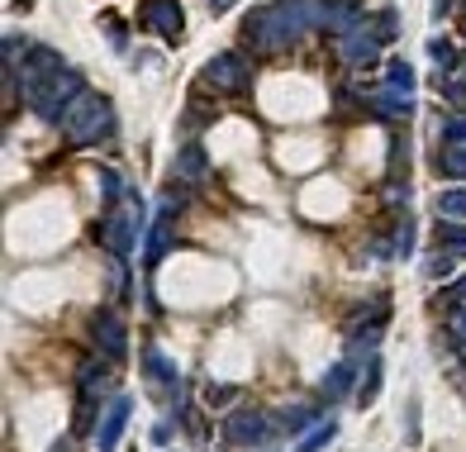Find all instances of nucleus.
Masks as SVG:
<instances>
[{"mask_svg": "<svg viewBox=\"0 0 466 452\" xmlns=\"http://www.w3.org/2000/svg\"><path fill=\"white\" fill-rule=\"evenodd\" d=\"M447 333H453L457 348H466V300H462V305H453V314H447Z\"/></svg>", "mask_w": 466, "mask_h": 452, "instance_id": "30", "label": "nucleus"}, {"mask_svg": "<svg viewBox=\"0 0 466 452\" xmlns=\"http://www.w3.org/2000/svg\"><path fill=\"white\" fill-rule=\"evenodd\" d=\"M462 300H466V276H462V281H453V286H447V291L438 295V305L453 310V305H462Z\"/></svg>", "mask_w": 466, "mask_h": 452, "instance_id": "33", "label": "nucleus"}, {"mask_svg": "<svg viewBox=\"0 0 466 452\" xmlns=\"http://www.w3.org/2000/svg\"><path fill=\"white\" fill-rule=\"evenodd\" d=\"M139 233H143V200L129 186V195L120 205H110L105 220H100V243H105L114 258H129L133 248H139Z\"/></svg>", "mask_w": 466, "mask_h": 452, "instance_id": "4", "label": "nucleus"}, {"mask_svg": "<svg viewBox=\"0 0 466 452\" xmlns=\"http://www.w3.org/2000/svg\"><path fill=\"white\" fill-rule=\"evenodd\" d=\"M353 376H357V366H353V357L333 362L328 372H324V381H319V391H324V400H343V395H357V391H353Z\"/></svg>", "mask_w": 466, "mask_h": 452, "instance_id": "16", "label": "nucleus"}, {"mask_svg": "<svg viewBox=\"0 0 466 452\" xmlns=\"http://www.w3.org/2000/svg\"><path fill=\"white\" fill-rule=\"evenodd\" d=\"M238 400V386H205V405L220 410V405H233Z\"/></svg>", "mask_w": 466, "mask_h": 452, "instance_id": "31", "label": "nucleus"}, {"mask_svg": "<svg viewBox=\"0 0 466 452\" xmlns=\"http://www.w3.org/2000/svg\"><path fill=\"white\" fill-rule=\"evenodd\" d=\"M428 58L438 62V67H457V48H453V39H428Z\"/></svg>", "mask_w": 466, "mask_h": 452, "instance_id": "29", "label": "nucleus"}, {"mask_svg": "<svg viewBox=\"0 0 466 452\" xmlns=\"http://www.w3.org/2000/svg\"><path fill=\"white\" fill-rule=\"evenodd\" d=\"M272 429H276V424H266L262 410H233V414H229V443H238V447L262 443Z\"/></svg>", "mask_w": 466, "mask_h": 452, "instance_id": "12", "label": "nucleus"}, {"mask_svg": "<svg viewBox=\"0 0 466 452\" xmlns=\"http://www.w3.org/2000/svg\"><path fill=\"white\" fill-rule=\"evenodd\" d=\"M386 253H395V258H409V253H414V224H409V220L395 229V239L386 243Z\"/></svg>", "mask_w": 466, "mask_h": 452, "instance_id": "28", "label": "nucleus"}, {"mask_svg": "<svg viewBox=\"0 0 466 452\" xmlns=\"http://www.w3.org/2000/svg\"><path fill=\"white\" fill-rule=\"evenodd\" d=\"M143 376L157 386L162 400H172V405H181V372L176 362L162 353V348H143Z\"/></svg>", "mask_w": 466, "mask_h": 452, "instance_id": "9", "label": "nucleus"}, {"mask_svg": "<svg viewBox=\"0 0 466 452\" xmlns=\"http://www.w3.org/2000/svg\"><path fill=\"white\" fill-rule=\"evenodd\" d=\"M443 95H447V100H462V105H466V91L457 86V81H443Z\"/></svg>", "mask_w": 466, "mask_h": 452, "instance_id": "36", "label": "nucleus"}, {"mask_svg": "<svg viewBox=\"0 0 466 452\" xmlns=\"http://www.w3.org/2000/svg\"><path fill=\"white\" fill-rule=\"evenodd\" d=\"M453 272H457V258L447 253V248H443V253H433V258H428V267H424V276H428V281H447Z\"/></svg>", "mask_w": 466, "mask_h": 452, "instance_id": "26", "label": "nucleus"}, {"mask_svg": "<svg viewBox=\"0 0 466 452\" xmlns=\"http://www.w3.org/2000/svg\"><path fill=\"white\" fill-rule=\"evenodd\" d=\"M200 77L210 81L214 91H247V81H253V62H247L243 53H214L205 67H200Z\"/></svg>", "mask_w": 466, "mask_h": 452, "instance_id": "5", "label": "nucleus"}, {"mask_svg": "<svg viewBox=\"0 0 466 452\" xmlns=\"http://www.w3.org/2000/svg\"><path fill=\"white\" fill-rule=\"evenodd\" d=\"M386 91H395V95H414V67H409L405 58L386 62Z\"/></svg>", "mask_w": 466, "mask_h": 452, "instance_id": "21", "label": "nucleus"}, {"mask_svg": "<svg viewBox=\"0 0 466 452\" xmlns=\"http://www.w3.org/2000/svg\"><path fill=\"white\" fill-rule=\"evenodd\" d=\"M362 24L372 29V39H376L381 48L399 39V14H395V10H376V14H362Z\"/></svg>", "mask_w": 466, "mask_h": 452, "instance_id": "18", "label": "nucleus"}, {"mask_svg": "<svg viewBox=\"0 0 466 452\" xmlns=\"http://www.w3.org/2000/svg\"><path fill=\"white\" fill-rule=\"evenodd\" d=\"M91 339H95V348H100V357H105V362H124L129 357V329H124V320L114 310H95Z\"/></svg>", "mask_w": 466, "mask_h": 452, "instance_id": "6", "label": "nucleus"}, {"mask_svg": "<svg viewBox=\"0 0 466 452\" xmlns=\"http://www.w3.org/2000/svg\"><path fill=\"white\" fill-rule=\"evenodd\" d=\"M143 29H153L162 43H181V33H186L181 0H143Z\"/></svg>", "mask_w": 466, "mask_h": 452, "instance_id": "7", "label": "nucleus"}, {"mask_svg": "<svg viewBox=\"0 0 466 452\" xmlns=\"http://www.w3.org/2000/svg\"><path fill=\"white\" fill-rule=\"evenodd\" d=\"M172 214H176V205H162L157 220L148 224V243H143V267H148V272H153V267L162 262V253H166V239H172Z\"/></svg>", "mask_w": 466, "mask_h": 452, "instance_id": "13", "label": "nucleus"}, {"mask_svg": "<svg viewBox=\"0 0 466 452\" xmlns=\"http://www.w3.org/2000/svg\"><path fill=\"white\" fill-rule=\"evenodd\" d=\"M272 424H276L281 433H305V429L314 424V410H309V405H286Z\"/></svg>", "mask_w": 466, "mask_h": 452, "instance_id": "22", "label": "nucleus"}, {"mask_svg": "<svg viewBox=\"0 0 466 452\" xmlns=\"http://www.w3.org/2000/svg\"><path fill=\"white\" fill-rule=\"evenodd\" d=\"M62 53L58 48H43V43H33L29 53H24V62H20V91L24 86H33V81H43V77H53V72H62Z\"/></svg>", "mask_w": 466, "mask_h": 452, "instance_id": "11", "label": "nucleus"}, {"mask_svg": "<svg viewBox=\"0 0 466 452\" xmlns=\"http://www.w3.org/2000/svg\"><path fill=\"white\" fill-rule=\"evenodd\" d=\"M381 333H386V310H376L362 329H353V348H376Z\"/></svg>", "mask_w": 466, "mask_h": 452, "instance_id": "24", "label": "nucleus"}, {"mask_svg": "<svg viewBox=\"0 0 466 452\" xmlns=\"http://www.w3.org/2000/svg\"><path fill=\"white\" fill-rule=\"evenodd\" d=\"M319 20H324V0H272V5L247 14L238 39L253 53H281V48L305 39L309 29H319Z\"/></svg>", "mask_w": 466, "mask_h": 452, "instance_id": "1", "label": "nucleus"}, {"mask_svg": "<svg viewBox=\"0 0 466 452\" xmlns=\"http://www.w3.org/2000/svg\"><path fill=\"white\" fill-rule=\"evenodd\" d=\"M53 452H72V447H67V443H58V447H53Z\"/></svg>", "mask_w": 466, "mask_h": 452, "instance_id": "38", "label": "nucleus"}, {"mask_svg": "<svg viewBox=\"0 0 466 452\" xmlns=\"http://www.w3.org/2000/svg\"><path fill=\"white\" fill-rule=\"evenodd\" d=\"M338 58H343L347 67H372V62L381 58V43L372 39V29H366V24L357 20V24L338 39Z\"/></svg>", "mask_w": 466, "mask_h": 452, "instance_id": "10", "label": "nucleus"}, {"mask_svg": "<svg viewBox=\"0 0 466 452\" xmlns=\"http://www.w3.org/2000/svg\"><path fill=\"white\" fill-rule=\"evenodd\" d=\"M333 438H338V420H319V424L305 433V438L295 443V452H324Z\"/></svg>", "mask_w": 466, "mask_h": 452, "instance_id": "19", "label": "nucleus"}, {"mask_svg": "<svg viewBox=\"0 0 466 452\" xmlns=\"http://www.w3.org/2000/svg\"><path fill=\"white\" fill-rule=\"evenodd\" d=\"M172 429H176V420H162V424L153 429V443H162V447H166V443H172Z\"/></svg>", "mask_w": 466, "mask_h": 452, "instance_id": "34", "label": "nucleus"}, {"mask_svg": "<svg viewBox=\"0 0 466 452\" xmlns=\"http://www.w3.org/2000/svg\"><path fill=\"white\" fill-rule=\"evenodd\" d=\"M229 5H233V0H210V10H214V14H224Z\"/></svg>", "mask_w": 466, "mask_h": 452, "instance_id": "37", "label": "nucleus"}, {"mask_svg": "<svg viewBox=\"0 0 466 452\" xmlns=\"http://www.w3.org/2000/svg\"><path fill=\"white\" fill-rule=\"evenodd\" d=\"M381 376H386V362H381V357L372 353V357H366V372H362V386H357V395H353L362 410H372V405H376V395H381Z\"/></svg>", "mask_w": 466, "mask_h": 452, "instance_id": "17", "label": "nucleus"}, {"mask_svg": "<svg viewBox=\"0 0 466 452\" xmlns=\"http://www.w3.org/2000/svg\"><path fill=\"white\" fill-rule=\"evenodd\" d=\"M81 91H86V86H81V72H76V67H62V72H53V77H43V81H33V86H24L20 95H24V105L39 114V120L62 124L67 105H72Z\"/></svg>", "mask_w": 466, "mask_h": 452, "instance_id": "3", "label": "nucleus"}, {"mask_svg": "<svg viewBox=\"0 0 466 452\" xmlns=\"http://www.w3.org/2000/svg\"><path fill=\"white\" fill-rule=\"evenodd\" d=\"M438 220H466V186H453L438 195Z\"/></svg>", "mask_w": 466, "mask_h": 452, "instance_id": "25", "label": "nucleus"}, {"mask_svg": "<svg viewBox=\"0 0 466 452\" xmlns=\"http://www.w3.org/2000/svg\"><path fill=\"white\" fill-rule=\"evenodd\" d=\"M362 14H366L362 0H324V20H319V29H328V33H338V39H343V33L353 29Z\"/></svg>", "mask_w": 466, "mask_h": 452, "instance_id": "14", "label": "nucleus"}, {"mask_svg": "<svg viewBox=\"0 0 466 452\" xmlns=\"http://www.w3.org/2000/svg\"><path fill=\"white\" fill-rule=\"evenodd\" d=\"M129 414H133V395H114L105 414H100V424H95V452H114L124 438V429H129Z\"/></svg>", "mask_w": 466, "mask_h": 452, "instance_id": "8", "label": "nucleus"}, {"mask_svg": "<svg viewBox=\"0 0 466 452\" xmlns=\"http://www.w3.org/2000/svg\"><path fill=\"white\" fill-rule=\"evenodd\" d=\"M172 176H176V181H205V176H210V153H205L200 143H186V148L176 153V162H172Z\"/></svg>", "mask_w": 466, "mask_h": 452, "instance_id": "15", "label": "nucleus"}, {"mask_svg": "<svg viewBox=\"0 0 466 452\" xmlns=\"http://www.w3.org/2000/svg\"><path fill=\"white\" fill-rule=\"evenodd\" d=\"M447 14H453V0H433V24L447 20Z\"/></svg>", "mask_w": 466, "mask_h": 452, "instance_id": "35", "label": "nucleus"}, {"mask_svg": "<svg viewBox=\"0 0 466 452\" xmlns=\"http://www.w3.org/2000/svg\"><path fill=\"white\" fill-rule=\"evenodd\" d=\"M443 143H466V114H457V120L443 124Z\"/></svg>", "mask_w": 466, "mask_h": 452, "instance_id": "32", "label": "nucleus"}, {"mask_svg": "<svg viewBox=\"0 0 466 452\" xmlns=\"http://www.w3.org/2000/svg\"><path fill=\"white\" fill-rule=\"evenodd\" d=\"M438 172L453 181H466V143H447V153L438 158Z\"/></svg>", "mask_w": 466, "mask_h": 452, "instance_id": "23", "label": "nucleus"}, {"mask_svg": "<svg viewBox=\"0 0 466 452\" xmlns=\"http://www.w3.org/2000/svg\"><path fill=\"white\" fill-rule=\"evenodd\" d=\"M438 243L447 248V253H466V229H462L457 220H443V229H438Z\"/></svg>", "mask_w": 466, "mask_h": 452, "instance_id": "27", "label": "nucleus"}, {"mask_svg": "<svg viewBox=\"0 0 466 452\" xmlns=\"http://www.w3.org/2000/svg\"><path fill=\"white\" fill-rule=\"evenodd\" d=\"M62 129H67V139L81 143V148H91V143H100V139H110V133H114V105H110V95L81 91V95L72 100V105H67Z\"/></svg>", "mask_w": 466, "mask_h": 452, "instance_id": "2", "label": "nucleus"}, {"mask_svg": "<svg viewBox=\"0 0 466 452\" xmlns=\"http://www.w3.org/2000/svg\"><path fill=\"white\" fill-rule=\"evenodd\" d=\"M372 110L381 114V120H409L414 114V95H381V100H372Z\"/></svg>", "mask_w": 466, "mask_h": 452, "instance_id": "20", "label": "nucleus"}]
</instances>
